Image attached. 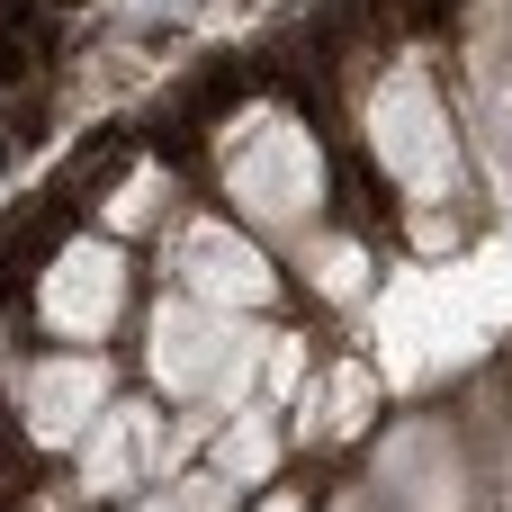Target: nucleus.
Wrapping results in <instances>:
<instances>
[{
	"label": "nucleus",
	"mask_w": 512,
	"mask_h": 512,
	"mask_svg": "<svg viewBox=\"0 0 512 512\" xmlns=\"http://www.w3.org/2000/svg\"><path fill=\"white\" fill-rule=\"evenodd\" d=\"M0 153H9V144H0Z\"/></svg>",
	"instance_id": "nucleus-2"
},
{
	"label": "nucleus",
	"mask_w": 512,
	"mask_h": 512,
	"mask_svg": "<svg viewBox=\"0 0 512 512\" xmlns=\"http://www.w3.org/2000/svg\"><path fill=\"white\" fill-rule=\"evenodd\" d=\"M342 216H351L360 234H387V225H396V198H387V180H378L369 162L342 171Z\"/></svg>",
	"instance_id": "nucleus-1"
}]
</instances>
